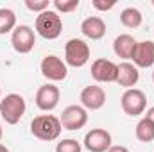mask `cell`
<instances>
[{"label": "cell", "mask_w": 154, "mask_h": 152, "mask_svg": "<svg viewBox=\"0 0 154 152\" xmlns=\"http://www.w3.org/2000/svg\"><path fill=\"white\" fill-rule=\"evenodd\" d=\"M61 122L54 114H39L31 122V134L41 141H54L61 136Z\"/></svg>", "instance_id": "6da1fadb"}, {"label": "cell", "mask_w": 154, "mask_h": 152, "mask_svg": "<svg viewBox=\"0 0 154 152\" xmlns=\"http://www.w3.org/2000/svg\"><path fill=\"white\" fill-rule=\"evenodd\" d=\"M34 29L43 39H57L63 32V20L56 11L47 9L36 16Z\"/></svg>", "instance_id": "7a4b0ae2"}, {"label": "cell", "mask_w": 154, "mask_h": 152, "mask_svg": "<svg viewBox=\"0 0 154 152\" xmlns=\"http://www.w3.org/2000/svg\"><path fill=\"white\" fill-rule=\"evenodd\" d=\"M25 99L18 93H9L0 100V114L9 125H16L25 114Z\"/></svg>", "instance_id": "3957f363"}, {"label": "cell", "mask_w": 154, "mask_h": 152, "mask_svg": "<svg viewBox=\"0 0 154 152\" xmlns=\"http://www.w3.org/2000/svg\"><path fill=\"white\" fill-rule=\"evenodd\" d=\"M90 61V47L84 39L72 38L65 45V63L72 68H82Z\"/></svg>", "instance_id": "277c9868"}, {"label": "cell", "mask_w": 154, "mask_h": 152, "mask_svg": "<svg viewBox=\"0 0 154 152\" xmlns=\"http://www.w3.org/2000/svg\"><path fill=\"white\" fill-rule=\"evenodd\" d=\"M120 104H122V109L124 113L129 114V116H138L147 109V97L142 90L138 88H131V90H125L122 99H120Z\"/></svg>", "instance_id": "5b68a950"}, {"label": "cell", "mask_w": 154, "mask_h": 152, "mask_svg": "<svg viewBox=\"0 0 154 152\" xmlns=\"http://www.w3.org/2000/svg\"><path fill=\"white\" fill-rule=\"evenodd\" d=\"M39 70H41V75L45 77V79H48V81H52V82L65 81L66 75H68V66H66V63H65L61 57L54 56V54L43 57V61H41V65H39Z\"/></svg>", "instance_id": "8992f818"}, {"label": "cell", "mask_w": 154, "mask_h": 152, "mask_svg": "<svg viewBox=\"0 0 154 152\" xmlns=\"http://www.w3.org/2000/svg\"><path fill=\"white\" fill-rule=\"evenodd\" d=\"M11 45L14 52L18 54H29L32 52L36 45V34L29 25H16V29L11 32Z\"/></svg>", "instance_id": "52a82bcc"}, {"label": "cell", "mask_w": 154, "mask_h": 152, "mask_svg": "<svg viewBox=\"0 0 154 152\" xmlns=\"http://www.w3.org/2000/svg\"><path fill=\"white\" fill-rule=\"evenodd\" d=\"M59 122H61V127L66 131H79L88 122V111L82 106H68L63 109Z\"/></svg>", "instance_id": "ba28073f"}, {"label": "cell", "mask_w": 154, "mask_h": 152, "mask_svg": "<svg viewBox=\"0 0 154 152\" xmlns=\"http://www.w3.org/2000/svg\"><path fill=\"white\" fill-rule=\"evenodd\" d=\"M113 138L106 129H91L84 136V149L90 152H108Z\"/></svg>", "instance_id": "9c48e42d"}, {"label": "cell", "mask_w": 154, "mask_h": 152, "mask_svg": "<svg viewBox=\"0 0 154 152\" xmlns=\"http://www.w3.org/2000/svg\"><path fill=\"white\" fill-rule=\"evenodd\" d=\"M118 65H115L109 59L99 57L91 63V77L97 82H116Z\"/></svg>", "instance_id": "30bf717a"}, {"label": "cell", "mask_w": 154, "mask_h": 152, "mask_svg": "<svg viewBox=\"0 0 154 152\" xmlns=\"http://www.w3.org/2000/svg\"><path fill=\"white\" fill-rule=\"evenodd\" d=\"M59 88L54 86V84H43L39 86L38 91H36V106H38L41 111H52L57 108L59 104Z\"/></svg>", "instance_id": "8fae6325"}, {"label": "cell", "mask_w": 154, "mask_h": 152, "mask_svg": "<svg viewBox=\"0 0 154 152\" xmlns=\"http://www.w3.org/2000/svg\"><path fill=\"white\" fill-rule=\"evenodd\" d=\"M131 61L136 68H151L154 66V41H138L134 50H133V56H131Z\"/></svg>", "instance_id": "7c38bea8"}, {"label": "cell", "mask_w": 154, "mask_h": 152, "mask_svg": "<svg viewBox=\"0 0 154 152\" xmlns=\"http://www.w3.org/2000/svg\"><path fill=\"white\" fill-rule=\"evenodd\" d=\"M81 104L86 111H97L106 104V91L100 86H86L81 91Z\"/></svg>", "instance_id": "4fadbf2b"}, {"label": "cell", "mask_w": 154, "mask_h": 152, "mask_svg": "<svg viewBox=\"0 0 154 152\" xmlns=\"http://www.w3.org/2000/svg\"><path fill=\"white\" fill-rule=\"evenodd\" d=\"M81 32L84 38L91 39V41L102 39L106 36V23L100 16H88L81 23Z\"/></svg>", "instance_id": "5bb4252c"}, {"label": "cell", "mask_w": 154, "mask_h": 152, "mask_svg": "<svg viewBox=\"0 0 154 152\" xmlns=\"http://www.w3.org/2000/svg\"><path fill=\"white\" fill-rule=\"evenodd\" d=\"M138 81H140V72L133 63L124 61V63L118 65V74H116V84L118 86H122L125 90H131L138 84Z\"/></svg>", "instance_id": "9a60e30c"}, {"label": "cell", "mask_w": 154, "mask_h": 152, "mask_svg": "<svg viewBox=\"0 0 154 152\" xmlns=\"http://www.w3.org/2000/svg\"><path fill=\"white\" fill-rule=\"evenodd\" d=\"M136 43H138V41L133 38L131 34H120V36H116L115 41H113V52H115L118 57L131 61V56H133V50H134Z\"/></svg>", "instance_id": "2e32d148"}, {"label": "cell", "mask_w": 154, "mask_h": 152, "mask_svg": "<svg viewBox=\"0 0 154 152\" xmlns=\"http://www.w3.org/2000/svg\"><path fill=\"white\" fill-rule=\"evenodd\" d=\"M120 22L124 27L127 29H138L143 22V14L140 9L136 7H125L122 13H120Z\"/></svg>", "instance_id": "e0dca14e"}, {"label": "cell", "mask_w": 154, "mask_h": 152, "mask_svg": "<svg viewBox=\"0 0 154 152\" xmlns=\"http://www.w3.org/2000/svg\"><path fill=\"white\" fill-rule=\"evenodd\" d=\"M134 134H136V140L143 141V143H151L154 140V123L149 118H142L136 127H134Z\"/></svg>", "instance_id": "ac0fdd59"}, {"label": "cell", "mask_w": 154, "mask_h": 152, "mask_svg": "<svg viewBox=\"0 0 154 152\" xmlns=\"http://www.w3.org/2000/svg\"><path fill=\"white\" fill-rule=\"evenodd\" d=\"M16 29V14L9 7L0 9V34H9Z\"/></svg>", "instance_id": "d6986e66"}, {"label": "cell", "mask_w": 154, "mask_h": 152, "mask_svg": "<svg viewBox=\"0 0 154 152\" xmlns=\"http://www.w3.org/2000/svg\"><path fill=\"white\" fill-rule=\"evenodd\" d=\"M52 5H54V9H56L57 14H59V13L66 14V13L75 11L77 7L81 5V0H54Z\"/></svg>", "instance_id": "ffe728a7"}, {"label": "cell", "mask_w": 154, "mask_h": 152, "mask_svg": "<svg viewBox=\"0 0 154 152\" xmlns=\"http://www.w3.org/2000/svg\"><path fill=\"white\" fill-rule=\"evenodd\" d=\"M82 147L81 143L74 140V138H66V140H61L57 145H56V152H81Z\"/></svg>", "instance_id": "44dd1931"}, {"label": "cell", "mask_w": 154, "mask_h": 152, "mask_svg": "<svg viewBox=\"0 0 154 152\" xmlns=\"http://www.w3.org/2000/svg\"><path fill=\"white\" fill-rule=\"evenodd\" d=\"M25 7L32 13H43L47 9H50V2L48 0H25Z\"/></svg>", "instance_id": "7402d4cb"}, {"label": "cell", "mask_w": 154, "mask_h": 152, "mask_svg": "<svg viewBox=\"0 0 154 152\" xmlns=\"http://www.w3.org/2000/svg\"><path fill=\"white\" fill-rule=\"evenodd\" d=\"M91 5H93L97 11H104V13H106V11H109V9L115 7L116 2L115 0H108V2H106V0H91Z\"/></svg>", "instance_id": "603a6c76"}, {"label": "cell", "mask_w": 154, "mask_h": 152, "mask_svg": "<svg viewBox=\"0 0 154 152\" xmlns=\"http://www.w3.org/2000/svg\"><path fill=\"white\" fill-rule=\"evenodd\" d=\"M108 152H131V150L127 147H124V145H111L108 149Z\"/></svg>", "instance_id": "cb8c5ba5"}, {"label": "cell", "mask_w": 154, "mask_h": 152, "mask_svg": "<svg viewBox=\"0 0 154 152\" xmlns=\"http://www.w3.org/2000/svg\"><path fill=\"white\" fill-rule=\"evenodd\" d=\"M145 118H149V120L154 123V106L152 108H149V111H147V114H145Z\"/></svg>", "instance_id": "d4e9b609"}, {"label": "cell", "mask_w": 154, "mask_h": 152, "mask_svg": "<svg viewBox=\"0 0 154 152\" xmlns=\"http://www.w3.org/2000/svg\"><path fill=\"white\" fill-rule=\"evenodd\" d=\"M0 152H9V149H7L5 145H2V143H0Z\"/></svg>", "instance_id": "484cf974"}, {"label": "cell", "mask_w": 154, "mask_h": 152, "mask_svg": "<svg viewBox=\"0 0 154 152\" xmlns=\"http://www.w3.org/2000/svg\"><path fill=\"white\" fill-rule=\"evenodd\" d=\"M2 136H4V129H2V123H0V140H2Z\"/></svg>", "instance_id": "4316f807"}, {"label": "cell", "mask_w": 154, "mask_h": 152, "mask_svg": "<svg viewBox=\"0 0 154 152\" xmlns=\"http://www.w3.org/2000/svg\"><path fill=\"white\" fill-rule=\"evenodd\" d=\"M152 82H154V70H152Z\"/></svg>", "instance_id": "83f0119b"}, {"label": "cell", "mask_w": 154, "mask_h": 152, "mask_svg": "<svg viewBox=\"0 0 154 152\" xmlns=\"http://www.w3.org/2000/svg\"><path fill=\"white\" fill-rule=\"evenodd\" d=\"M0 97H2V88H0Z\"/></svg>", "instance_id": "f1b7e54d"}, {"label": "cell", "mask_w": 154, "mask_h": 152, "mask_svg": "<svg viewBox=\"0 0 154 152\" xmlns=\"http://www.w3.org/2000/svg\"><path fill=\"white\" fill-rule=\"evenodd\" d=\"M152 5H154V0H152Z\"/></svg>", "instance_id": "f546056e"}]
</instances>
